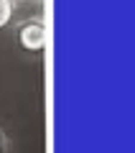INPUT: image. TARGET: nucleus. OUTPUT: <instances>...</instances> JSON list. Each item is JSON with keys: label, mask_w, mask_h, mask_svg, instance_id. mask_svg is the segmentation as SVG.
I'll return each instance as SVG.
<instances>
[{"label": "nucleus", "mask_w": 135, "mask_h": 153, "mask_svg": "<svg viewBox=\"0 0 135 153\" xmlns=\"http://www.w3.org/2000/svg\"><path fill=\"white\" fill-rule=\"evenodd\" d=\"M16 38L23 51H43L46 49V26L41 18H28V21L18 23Z\"/></svg>", "instance_id": "f257e3e1"}, {"label": "nucleus", "mask_w": 135, "mask_h": 153, "mask_svg": "<svg viewBox=\"0 0 135 153\" xmlns=\"http://www.w3.org/2000/svg\"><path fill=\"white\" fill-rule=\"evenodd\" d=\"M13 10H16V3L13 0H0V28H5L10 23Z\"/></svg>", "instance_id": "f03ea898"}, {"label": "nucleus", "mask_w": 135, "mask_h": 153, "mask_svg": "<svg viewBox=\"0 0 135 153\" xmlns=\"http://www.w3.org/2000/svg\"><path fill=\"white\" fill-rule=\"evenodd\" d=\"M0 153H8V138L3 130H0Z\"/></svg>", "instance_id": "7ed1b4c3"}]
</instances>
